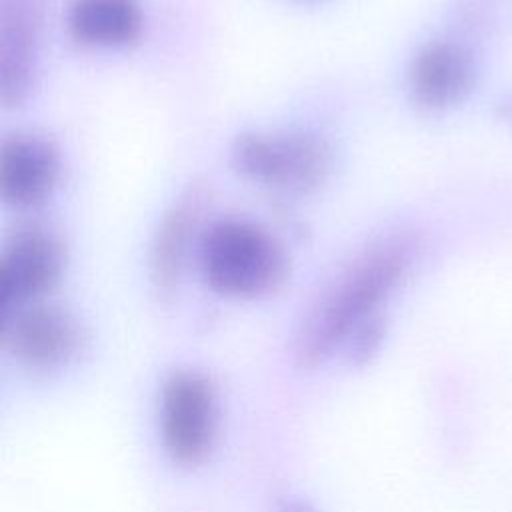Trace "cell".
<instances>
[{
	"label": "cell",
	"instance_id": "6",
	"mask_svg": "<svg viewBox=\"0 0 512 512\" xmlns=\"http://www.w3.org/2000/svg\"><path fill=\"white\" fill-rule=\"evenodd\" d=\"M66 268L62 240L44 226H24L0 254V318L42 302Z\"/></svg>",
	"mask_w": 512,
	"mask_h": 512
},
{
	"label": "cell",
	"instance_id": "10",
	"mask_svg": "<svg viewBox=\"0 0 512 512\" xmlns=\"http://www.w3.org/2000/svg\"><path fill=\"white\" fill-rule=\"evenodd\" d=\"M208 194L204 186L186 188L162 214L150 248V278L160 296H172L182 280L188 258L200 242V224Z\"/></svg>",
	"mask_w": 512,
	"mask_h": 512
},
{
	"label": "cell",
	"instance_id": "12",
	"mask_svg": "<svg viewBox=\"0 0 512 512\" xmlns=\"http://www.w3.org/2000/svg\"><path fill=\"white\" fill-rule=\"evenodd\" d=\"M384 330H386V322H384L382 314L374 316L364 326H360L352 334L348 344L344 346L348 350L350 362L366 364L378 352V348L382 344V338H384Z\"/></svg>",
	"mask_w": 512,
	"mask_h": 512
},
{
	"label": "cell",
	"instance_id": "11",
	"mask_svg": "<svg viewBox=\"0 0 512 512\" xmlns=\"http://www.w3.org/2000/svg\"><path fill=\"white\" fill-rule=\"evenodd\" d=\"M66 28L80 46L116 50L140 38L144 12L138 0H72Z\"/></svg>",
	"mask_w": 512,
	"mask_h": 512
},
{
	"label": "cell",
	"instance_id": "13",
	"mask_svg": "<svg viewBox=\"0 0 512 512\" xmlns=\"http://www.w3.org/2000/svg\"><path fill=\"white\" fill-rule=\"evenodd\" d=\"M278 512H316V510L304 500H286L280 504Z\"/></svg>",
	"mask_w": 512,
	"mask_h": 512
},
{
	"label": "cell",
	"instance_id": "14",
	"mask_svg": "<svg viewBox=\"0 0 512 512\" xmlns=\"http://www.w3.org/2000/svg\"><path fill=\"white\" fill-rule=\"evenodd\" d=\"M510 110H512V106H510Z\"/></svg>",
	"mask_w": 512,
	"mask_h": 512
},
{
	"label": "cell",
	"instance_id": "2",
	"mask_svg": "<svg viewBox=\"0 0 512 512\" xmlns=\"http://www.w3.org/2000/svg\"><path fill=\"white\" fill-rule=\"evenodd\" d=\"M204 284L228 298H260L274 292L288 274L282 242L262 224L228 216L202 230L196 248Z\"/></svg>",
	"mask_w": 512,
	"mask_h": 512
},
{
	"label": "cell",
	"instance_id": "1",
	"mask_svg": "<svg viewBox=\"0 0 512 512\" xmlns=\"http://www.w3.org/2000/svg\"><path fill=\"white\" fill-rule=\"evenodd\" d=\"M414 242L392 236L358 254L320 294L296 334V358L302 366L326 362L352 334L374 316L406 278Z\"/></svg>",
	"mask_w": 512,
	"mask_h": 512
},
{
	"label": "cell",
	"instance_id": "8",
	"mask_svg": "<svg viewBox=\"0 0 512 512\" xmlns=\"http://www.w3.org/2000/svg\"><path fill=\"white\" fill-rule=\"evenodd\" d=\"M476 82L472 52L454 40H432L412 58L408 92L426 112H444L466 100Z\"/></svg>",
	"mask_w": 512,
	"mask_h": 512
},
{
	"label": "cell",
	"instance_id": "9",
	"mask_svg": "<svg viewBox=\"0 0 512 512\" xmlns=\"http://www.w3.org/2000/svg\"><path fill=\"white\" fill-rule=\"evenodd\" d=\"M40 28L38 0H0V92L6 108L20 106L36 86Z\"/></svg>",
	"mask_w": 512,
	"mask_h": 512
},
{
	"label": "cell",
	"instance_id": "7",
	"mask_svg": "<svg viewBox=\"0 0 512 512\" xmlns=\"http://www.w3.org/2000/svg\"><path fill=\"white\" fill-rule=\"evenodd\" d=\"M62 178L56 144L38 134H12L0 150V196L14 210L44 204Z\"/></svg>",
	"mask_w": 512,
	"mask_h": 512
},
{
	"label": "cell",
	"instance_id": "4",
	"mask_svg": "<svg viewBox=\"0 0 512 512\" xmlns=\"http://www.w3.org/2000/svg\"><path fill=\"white\" fill-rule=\"evenodd\" d=\"M220 406L214 382L198 370L172 372L158 398L160 442L182 468L202 464L218 438Z\"/></svg>",
	"mask_w": 512,
	"mask_h": 512
},
{
	"label": "cell",
	"instance_id": "5",
	"mask_svg": "<svg viewBox=\"0 0 512 512\" xmlns=\"http://www.w3.org/2000/svg\"><path fill=\"white\" fill-rule=\"evenodd\" d=\"M86 342L82 322L58 304L36 302L2 316V348L28 370L62 368L84 350Z\"/></svg>",
	"mask_w": 512,
	"mask_h": 512
},
{
	"label": "cell",
	"instance_id": "3",
	"mask_svg": "<svg viewBox=\"0 0 512 512\" xmlns=\"http://www.w3.org/2000/svg\"><path fill=\"white\" fill-rule=\"evenodd\" d=\"M230 164L252 184L308 196L332 176L334 150L326 138L302 130L242 132L230 146Z\"/></svg>",
	"mask_w": 512,
	"mask_h": 512
}]
</instances>
